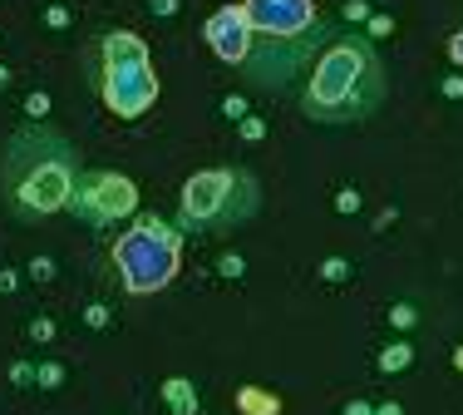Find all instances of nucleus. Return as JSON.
I'll use <instances>...</instances> for the list:
<instances>
[{
	"instance_id": "obj_1",
	"label": "nucleus",
	"mask_w": 463,
	"mask_h": 415,
	"mask_svg": "<svg viewBox=\"0 0 463 415\" xmlns=\"http://www.w3.org/2000/svg\"><path fill=\"white\" fill-rule=\"evenodd\" d=\"M79 178V148L49 124H25L0 148V198L20 223H44L70 208Z\"/></svg>"
},
{
	"instance_id": "obj_2",
	"label": "nucleus",
	"mask_w": 463,
	"mask_h": 415,
	"mask_svg": "<svg viewBox=\"0 0 463 415\" xmlns=\"http://www.w3.org/2000/svg\"><path fill=\"white\" fill-rule=\"evenodd\" d=\"M384 60L375 40L350 35V30H330L320 45V55L301 84V109L316 124H360L384 104Z\"/></svg>"
},
{
	"instance_id": "obj_3",
	"label": "nucleus",
	"mask_w": 463,
	"mask_h": 415,
	"mask_svg": "<svg viewBox=\"0 0 463 415\" xmlns=\"http://www.w3.org/2000/svg\"><path fill=\"white\" fill-rule=\"evenodd\" d=\"M257 208H261V183L247 169H207L188 178L178 198V223L183 233H227L252 223Z\"/></svg>"
},
{
	"instance_id": "obj_4",
	"label": "nucleus",
	"mask_w": 463,
	"mask_h": 415,
	"mask_svg": "<svg viewBox=\"0 0 463 415\" xmlns=\"http://www.w3.org/2000/svg\"><path fill=\"white\" fill-rule=\"evenodd\" d=\"M99 60H104V75H99L104 104L119 119H138L153 104V94H158V79H153L143 40L129 35V30H113V35L99 40Z\"/></svg>"
},
{
	"instance_id": "obj_5",
	"label": "nucleus",
	"mask_w": 463,
	"mask_h": 415,
	"mask_svg": "<svg viewBox=\"0 0 463 415\" xmlns=\"http://www.w3.org/2000/svg\"><path fill=\"white\" fill-rule=\"evenodd\" d=\"M330 40V25L316 20L306 35H257L247 60H242V75L257 84V89H271V94H286L296 89V79L311 75L320 45Z\"/></svg>"
},
{
	"instance_id": "obj_6",
	"label": "nucleus",
	"mask_w": 463,
	"mask_h": 415,
	"mask_svg": "<svg viewBox=\"0 0 463 415\" xmlns=\"http://www.w3.org/2000/svg\"><path fill=\"white\" fill-rule=\"evenodd\" d=\"M113 263L129 292H158L178 272V237H172L158 218H143L138 228H129L113 247Z\"/></svg>"
},
{
	"instance_id": "obj_7",
	"label": "nucleus",
	"mask_w": 463,
	"mask_h": 415,
	"mask_svg": "<svg viewBox=\"0 0 463 415\" xmlns=\"http://www.w3.org/2000/svg\"><path fill=\"white\" fill-rule=\"evenodd\" d=\"M133 203H138V188L124 178V173H84L79 188H74V203H70V213L89 228H108V223H119L133 213Z\"/></svg>"
},
{
	"instance_id": "obj_8",
	"label": "nucleus",
	"mask_w": 463,
	"mask_h": 415,
	"mask_svg": "<svg viewBox=\"0 0 463 415\" xmlns=\"http://www.w3.org/2000/svg\"><path fill=\"white\" fill-rule=\"evenodd\" d=\"M247 20L257 35H306L316 25L311 0H247Z\"/></svg>"
},
{
	"instance_id": "obj_9",
	"label": "nucleus",
	"mask_w": 463,
	"mask_h": 415,
	"mask_svg": "<svg viewBox=\"0 0 463 415\" xmlns=\"http://www.w3.org/2000/svg\"><path fill=\"white\" fill-rule=\"evenodd\" d=\"M252 40H257V30H252V20H247V10H237V6H227V10H217V15L207 20V45L217 49L222 60H232V65L247 60Z\"/></svg>"
},
{
	"instance_id": "obj_10",
	"label": "nucleus",
	"mask_w": 463,
	"mask_h": 415,
	"mask_svg": "<svg viewBox=\"0 0 463 415\" xmlns=\"http://www.w3.org/2000/svg\"><path fill=\"white\" fill-rule=\"evenodd\" d=\"M163 400H168L172 415H197V391H193V381H183V376L163 381Z\"/></svg>"
},
{
	"instance_id": "obj_11",
	"label": "nucleus",
	"mask_w": 463,
	"mask_h": 415,
	"mask_svg": "<svg viewBox=\"0 0 463 415\" xmlns=\"http://www.w3.org/2000/svg\"><path fill=\"white\" fill-rule=\"evenodd\" d=\"M409 361H414V346L409 341H394V346L380 351V371H404Z\"/></svg>"
},
{
	"instance_id": "obj_12",
	"label": "nucleus",
	"mask_w": 463,
	"mask_h": 415,
	"mask_svg": "<svg viewBox=\"0 0 463 415\" xmlns=\"http://www.w3.org/2000/svg\"><path fill=\"white\" fill-rule=\"evenodd\" d=\"M35 381H40L44 391H54V386H60V381H65V366H54V361H44V366L35 371Z\"/></svg>"
},
{
	"instance_id": "obj_13",
	"label": "nucleus",
	"mask_w": 463,
	"mask_h": 415,
	"mask_svg": "<svg viewBox=\"0 0 463 415\" xmlns=\"http://www.w3.org/2000/svg\"><path fill=\"white\" fill-rule=\"evenodd\" d=\"M389 322H394V327H399V331H409V327H414V322H419V311H414V306H409V302H399V306H394V311H389Z\"/></svg>"
},
{
	"instance_id": "obj_14",
	"label": "nucleus",
	"mask_w": 463,
	"mask_h": 415,
	"mask_svg": "<svg viewBox=\"0 0 463 415\" xmlns=\"http://www.w3.org/2000/svg\"><path fill=\"white\" fill-rule=\"evenodd\" d=\"M320 272H325V282H345V277H350V263H340V257H330V263H325Z\"/></svg>"
},
{
	"instance_id": "obj_15",
	"label": "nucleus",
	"mask_w": 463,
	"mask_h": 415,
	"mask_svg": "<svg viewBox=\"0 0 463 415\" xmlns=\"http://www.w3.org/2000/svg\"><path fill=\"white\" fill-rule=\"evenodd\" d=\"M335 208H340V213H355V208H360V193H355V188H340V193H335Z\"/></svg>"
},
{
	"instance_id": "obj_16",
	"label": "nucleus",
	"mask_w": 463,
	"mask_h": 415,
	"mask_svg": "<svg viewBox=\"0 0 463 415\" xmlns=\"http://www.w3.org/2000/svg\"><path fill=\"white\" fill-rule=\"evenodd\" d=\"M30 277H35V282H49V277H54V263H49V257H35V263H30Z\"/></svg>"
},
{
	"instance_id": "obj_17",
	"label": "nucleus",
	"mask_w": 463,
	"mask_h": 415,
	"mask_svg": "<svg viewBox=\"0 0 463 415\" xmlns=\"http://www.w3.org/2000/svg\"><path fill=\"white\" fill-rule=\"evenodd\" d=\"M30 336H35V341H49V336H54V322L35 317V322H30Z\"/></svg>"
},
{
	"instance_id": "obj_18",
	"label": "nucleus",
	"mask_w": 463,
	"mask_h": 415,
	"mask_svg": "<svg viewBox=\"0 0 463 415\" xmlns=\"http://www.w3.org/2000/svg\"><path fill=\"white\" fill-rule=\"evenodd\" d=\"M44 109H49V99H44V94H30V99H25V114H35V119H40Z\"/></svg>"
},
{
	"instance_id": "obj_19",
	"label": "nucleus",
	"mask_w": 463,
	"mask_h": 415,
	"mask_svg": "<svg viewBox=\"0 0 463 415\" xmlns=\"http://www.w3.org/2000/svg\"><path fill=\"white\" fill-rule=\"evenodd\" d=\"M389 30H394L389 15H370V35H389Z\"/></svg>"
},
{
	"instance_id": "obj_20",
	"label": "nucleus",
	"mask_w": 463,
	"mask_h": 415,
	"mask_svg": "<svg viewBox=\"0 0 463 415\" xmlns=\"http://www.w3.org/2000/svg\"><path fill=\"white\" fill-rule=\"evenodd\" d=\"M345 15H350V20H370V6H365V0H350V6H345Z\"/></svg>"
},
{
	"instance_id": "obj_21",
	"label": "nucleus",
	"mask_w": 463,
	"mask_h": 415,
	"mask_svg": "<svg viewBox=\"0 0 463 415\" xmlns=\"http://www.w3.org/2000/svg\"><path fill=\"white\" fill-rule=\"evenodd\" d=\"M222 272L227 277H242V257H222Z\"/></svg>"
},
{
	"instance_id": "obj_22",
	"label": "nucleus",
	"mask_w": 463,
	"mask_h": 415,
	"mask_svg": "<svg viewBox=\"0 0 463 415\" xmlns=\"http://www.w3.org/2000/svg\"><path fill=\"white\" fill-rule=\"evenodd\" d=\"M242 134H247V139H261V134H266V124H261V119H247V124H242Z\"/></svg>"
},
{
	"instance_id": "obj_23",
	"label": "nucleus",
	"mask_w": 463,
	"mask_h": 415,
	"mask_svg": "<svg viewBox=\"0 0 463 415\" xmlns=\"http://www.w3.org/2000/svg\"><path fill=\"white\" fill-rule=\"evenodd\" d=\"M444 94H448V99H463V79H458V75H453V79H444Z\"/></svg>"
},
{
	"instance_id": "obj_24",
	"label": "nucleus",
	"mask_w": 463,
	"mask_h": 415,
	"mask_svg": "<svg viewBox=\"0 0 463 415\" xmlns=\"http://www.w3.org/2000/svg\"><path fill=\"white\" fill-rule=\"evenodd\" d=\"M84 317H89V327H104V322H108V311H104V306H89Z\"/></svg>"
},
{
	"instance_id": "obj_25",
	"label": "nucleus",
	"mask_w": 463,
	"mask_h": 415,
	"mask_svg": "<svg viewBox=\"0 0 463 415\" xmlns=\"http://www.w3.org/2000/svg\"><path fill=\"white\" fill-rule=\"evenodd\" d=\"M448 55H453V60L463 65V35H453V40H448Z\"/></svg>"
},
{
	"instance_id": "obj_26",
	"label": "nucleus",
	"mask_w": 463,
	"mask_h": 415,
	"mask_svg": "<svg viewBox=\"0 0 463 415\" xmlns=\"http://www.w3.org/2000/svg\"><path fill=\"white\" fill-rule=\"evenodd\" d=\"M345 415H375V410H370L365 400H350V405H345Z\"/></svg>"
},
{
	"instance_id": "obj_27",
	"label": "nucleus",
	"mask_w": 463,
	"mask_h": 415,
	"mask_svg": "<svg viewBox=\"0 0 463 415\" xmlns=\"http://www.w3.org/2000/svg\"><path fill=\"white\" fill-rule=\"evenodd\" d=\"M375 415H404V410H399V405H394V400H384V405H380V410H375Z\"/></svg>"
},
{
	"instance_id": "obj_28",
	"label": "nucleus",
	"mask_w": 463,
	"mask_h": 415,
	"mask_svg": "<svg viewBox=\"0 0 463 415\" xmlns=\"http://www.w3.org/2000/svg\"><path fill=\"white\" fill-rule=\"evenodd\" d=\"M0 84H6V70H0Z\"/></svg>"
}]
</instances>
